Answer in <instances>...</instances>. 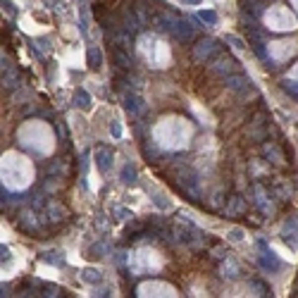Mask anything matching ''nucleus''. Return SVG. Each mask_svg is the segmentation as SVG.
I'll return each mask as SVG.
<instances>
[{
	"label": "nucleus",
	"instance_id": "1",
	"mask_svg": "<svg viewBox=\"0 0 298 298\" xmlns=\"http://www.w3.org/2000/svg\"><path fill=\"white\" fill-rule=\"evenodd\" d=\"M217 48H219V43L215 39H201V41L196 43V48H193L196 62H208V57L213 53H217Z\"/></svg>",
	"mask_w": 298,
	"mask_h": 298
},
{
	"label": "nucleus",
	"instance_id": "2",
	"mask_svg": "<svg viewBox=\"0 0 298 298\" xmlns=\"http://www.w3.org/2000/svg\"><path fill=\"white\" fill-rule=\"evenodd\" d=\"M236 65H239V62H236L231 55H219L215 60V65H213V72L219 74V77H229V74L236 72Z\"/></svg>",
	"mask_w": 298,
	"mask_h": 298
},
{
	"label": "nucleus",
	"instance_id": "3",
	"mask_svg": "<svg viewBox=\"0 0 298 298\" xmlns=\"http://www.w3.org/2000/svg\"><path fill=\"white\" fill-rule=\"evenodd\" d=\"M43 217H45V222H62V219L67 217V208L62 203H57V201H50V203L43 208Z\"/></svg>",
	"mask_w": 298,
	"mask_h": 298
},
{
	"label": "nucleus",
	"instance_id": "4",
	"mask_svg": "<svg viewBox=\"0 0 298 298\" xmlns=\"http://www.w3.org/2000/svg\"><path fill=\"white\" fill-rule=\"evenodd\" d=\"M224 82L229 86L231 91H236V93H246L248 88H251V82H248V77L246 74H239V72H234L229 77H224Z\"/></svg>",
	"mask_w": 298,
	"mask_h": 298
},
{
	"label": "nucleus",
	"instance_id": "5",
	"mask_svg": "<svg viewBox=\"0 0 298 298\" xmlns=\"http://www.w3.org/2000/svg\"><path fill=\"white\" fill-rule=\"evenodd\" d=\"M124 108L129 115H134V117H141L143 112H146V105H143V100L134 93H127L124 95Z\"/></svg>",
	"mask_w": 298,
	"mask_h": 298
},
{
	"label": "nucleus",
	"instance_id": "6",
	"mask_svg": "<svg viewBox=\"0 0 298 298\" xmlns=\"http://www.w3.org/2000/svg\"><path fill=\"white\" fill-rule=\"evenodd\" d=\"M95 165H98L100 172H108L110 167H112V150H110L108 146L95 148Z\"/></svg>",
	"mask_w": 298,
	"mask_h": 298
},
{
	"label": "nucleus",
	"instance_id": "7",
	"mask_svg": "<svg viewBox=\"0 0 298 298\" xmlns=\"http://www.w3.org/2000/svg\"><path fill=\"white\" fill-rule=\"evenodd\" d=\"M257 262L262 265V270H267V272H277V270H282V260H279V257L274 255L272 251H267V248H265V253H262V255L257 257Z\"/></svg>",
	"mask_w": 298,
	"mask_h": 298
},
{
	"label": "nucleus",
	"instance_id": "8",
	"mask_svg": "<svg viewBox=\"0 0 298 298\" xmlns=\"http://www.w3.org/2000/svg\"><path fill=\"white\" fill-rule=\"evenodd\" d=\"M176 22H179V19H176L174 14H170V12H163V14H158V17H155V27L160 29V31H172V34H174V31H176Z\"/></svg>",
	"mask_w": 298,
	"mask_h": 298
},
{
	"label": "nucleus",
	"instance_id": "9",
	"mask_svg": "<svg viewBox=\"0 0 298 298\" xmlns=\"http://www.w3.org/2000/svg\"><path fill=\"white\" fill-rule=\"evenodd\" d=\"M112 55H115V62H117V67L122 69H131V55H129V50L127 48H122V45H115V50H112Z\"/></svg>",
	"mask_w": 298,
	"mask_h": 298
},
{
	"label": "nucleus",
	"instance_id": "10",
	"mask_svg": "<svg viewBox=\"0 0 298 298\" xmlns=\"http://www.w3.org/2000/svg\"><path fill=\"white\" fill-rule=\"evenodd\" d=\"M262 153H265V158H270V163L274 165H282L284 167V155H282V150H279V146L277 143H265L262 146Z\"/></svg>",
	"mask_w": 298,
	"mask_h": 298
},
{
	"label": "nucleus",
	"instance_id": "11",
	"mask_svg": "<svg viewBox=\"0 0 298 298\" xmlns=\"http://www.w3.org/2000/svg\"><path fill=\"white\" fill-rule=\"evenodd\" d=\"M193 31H196V27H191L189 19H179L176 22V39H181V41H191L193 39Z\"/></svg>",
	"mask_w": 298,
	"mask_h": 298
},
{
	"label": "nucleus",
	"instance_id": "12",
	"mask_svg": "<svg viewBox=\"0 0 298 298\" xmlns=\"http://www.w3.org/2000/svg\"><path fill=\"white\" fill-rule=\"evenodd\" d=\"M219 274H222L224 279H231V277L236 279V277H239V265L234 262V257H227V260L222 262V267H219Z\"/></svg>",
	"mask_w": 298,
	"mask_h": 298
},
{
	"label": "nucleus",
	"instance_id": "13",
	"mask_svg": "<svg viewBox=\"0 0 298 298\" xmlns=\"http://www.w3.org/2000/svg\"><path fill=\"white\" fill-rule=\"evenodd\" d=\"M82 279L86 284H100L103 282V274L95 270V267H84L82 270Z\"/></svg>",
	"mask_w": 298,
	"mask_h": 298
},
{
	"label": "nucleus",
	"instance_id": "14",
	"mask_svg": "<svg viewBox=\"0 0 298 298\" xmlns=\"http://www.w3.org/2000/svg\"><path fill=\"white\" fill-rule=\"evenodd\" d=\"M86 62H88V67H91V69H98V67H100V62H103V53H100L98 48H88V53H86Z\"/></svg>",
	"mask_w": 298,
	"mask_h": 298
},
{
	"label": "nucleus",
	"instance_id": "15",
	"mask_svg": "<svg viewBox=\"0 0 298 298\" xmlns=\"http://www.w3.org/2000/svg\"><path fill=\"white\" fill-rule=\"evenodd\" d=\"M74 105H77V108H82V110H88V108H91V95L86 93L84 88H79V91L74 93Z\"/></svg>",
	"mask_w": 298,
	"mask_h": 298
},
{
	"label": "nucleus",
	"instance_id": "16",
	"mask_svg": "<svg viewBox=\"0 0 298 298\" xmlns=\"http://www.w3.org/2000/svg\"><path fill=\"white\" fill-rule=\"evenodd\" d=\"M136 179H138V174H136V167L131 163H127L122 167V181L124 184H129V186H131V184H134Z\"/></svg>",
	"mask_w": 298,
	"mask_h": 298
},
{
	"label": "nucleus",
	"instance_id": "17",
	"mask_svg": "<svg viewBox=\"0 0 298 298\" xmlns=\"http://www.w3.org/2000/svg\"><path fill=\"white\" fill-rule=\"evenodd\" d=\"M244 210H246V205L239 196H234V198L229 201V205H227V215H241Z\"/></svg>",
	"mask_w": 298,
	"mask_h": 298
},
{
	"label": "nucleus",
	"instance_id": "18",
	"mask_svg": "<svg viewBox=\"0 0 298 298\" xmlns=\"http://www.w3.org/2000/svg\"><path fill=\"white\" fill-rule=\"evenodd\" d=\"M198 19H203L205 24H217V14L213 10H198Z\"/></svg>",
	"mask_w": 298,
	"mask_h": 298
},
{
	"label": "nucleus",
	"instance_id": "19",
	"mask_svg": "<svg viewBox=\"0 0 298 298\" xmlns=\"http://www.w3.org/2000/svg\"><path fill=\"white\" fill-rule=\"evenodd\" d=\"M227 43H229V45H234L236 50H244V48H246L244 39H239V36H234V34H229V36H227Z\"/></svg>",
	"mask_w": 298,
	"mask_h": 298
},
{
	"label": "nucleus",
	"instance_id": "20",
	"mask_svg": "<svg viewBox=\"0 0 298 298\" xmlns=\"http://www.w3.org/2000/svg\"><path fill=\"white\" fill-rule=\"evenodd\" d=\"M103 253H108V246H100V244H95L93 248H91V257H100Z\"/></svg>",
	"mask_w": 298,
	"mask_h": 298
},
{
	"label": "nucleus",
	"instance_id": "21",
	"mask_svg": "<svg viewBox=\"0 0 298 298\" xmlns=\"http://www.w3.org/2000/svg\"><path fill=\"white\" fill-rule=\"evenodd\" d=\"M251 286L255 289L260 296H270V291H267V286H265V284H260V282H251Z\"/></svg>",
	"mask_w": 298,
	"mask_h": 298
},
{
	"label": "nucleus",
	"instance_id": "22",
	"mask_svg": "<svg viewBox=\"0 0 298 298\" xmlns=\"http://www.w3.org/2000/svg\"><path fill=\"white\" fill-rule=\"evenodd\" d=\"M41 291H45V296H57V286L55 284H41Z\"/></svg>",
	"mask_w": 298,
	"mask_h": 298
},
{
	"label": "nucleus",
	"instance_id": "23",
	"mask_svg": "<svg viewBox=\"0 0 298 298\" xmlns=\"http://www.w3.org/2000/svg\"><path fill=\"white\" fill-rule=\"evenodd\" d=\"M229 239H231V241H244V229H231Z\"/></svg>",
	"mask_w": 298,
	"mask_h": 298
},
{
	"label": "nucleus",
	"instance_id": "24",
	"mask_svg": "<svg viewBox=\"0 0 298 298\" xmlns=\"http://www.w3.org/2000/svg\"><path fill=\"white\" fill-rule=\"evenodd\" d=\"M110 131H112V136H115V138H120V136H122V127H120L117 122H112V127H110Z\"/></svg>",
	"mask_w": 298,
	"mask_h": 298
},
{
	"label": "nucleus",
	"instance_id": "25",
	"mask_svg": "<svg viewBox=\"0 0 298 298\" xmlns=\"http://www.w3.org/2000/svg\"><path fill=\"white\" fill-rule=\"evenodd\" d=\"M284 88L289 91V93L298 95V84H291V82H284Z\"/></svg>",
	"mask_w": 298,
	"mask_h": 298
},
{
	"label": "nucleus",
	"instance_id": "26",
	"mask_svg": "<svg viewBox=\"0 0 298 298\" xmlns=\"http://www.w3.org/2000/svg\"><path fill=\"white\" fill-rule=\"evenodd\" d=\"M129 217H131V213H129V210H124V208H120V210H117V219H129Z\"/></svg>",
	"mask_w": 298,
	"mask_h": 298
},
{
	"label": "nucleus",
	"instance_id": "27",
	"mask_svg": "<svg viewBox=\"0 0 298 298\" xmlns=\"http://www.w3.org/2000/svg\"><path fill=\"white\" fill-rule=\"evenodd\" d=\"M2 7L7 10V14H14V12H17V10L12 7V2H10V0H2Z\"/></svg>",
	"mask_w": 298,
	"mask_h": 298
},
{
	"label": "nucleus",
	"instance_id": "28",
	"mask_svg": "<svg viewBox=\"0 0 298 298\" xmlns=\"http://www.w3.org/2000/svg\"><path fill=\"white\" fill-rule=\"evenodd\" d=\"M0 253H2V262H5V260H10V251H7V248H5V246H2V248H0Z\"/></svg>",
	"mask_w": 298,
	"mask_h": 298
},
{
	"label": "nucleus",
	"instance_id": "29",
	"mask_svg": "<svg viewBox=\"0 0 298 298\" xmlns=\"http://www.w3.org/2000/svg\"><path fill=\"white\" fill-rule=\"evenodd\" d=\"M124 260H127V257H124V253H117V257H115V262H117V265H124Z\"/></svg>",
	"mask_w": 298,
	"mask_h": 298
},
{
	"label": "nucleus",
	"instance_id": "30",
	"mask_svg": "<svg viewBox=\"0 0 298 298\" xmlns=\"http://www.w3.org/2000/svg\"><path fill=\"white\" fill-rule=\"evenodd\" d=\"M181 2H186V5H198L201 0H181Z\"/></svg>",
	"mask_w": 298,
	"mask_h": 298
}]
</instances>
